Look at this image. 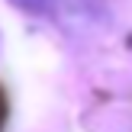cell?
<instances>
[{
  "label": "cell",
  "instance_id": "1",
  "mask_svg": "<svg viewBox=\"0 0 132 132\" xmlns=\"http://www.w3.org/2000/svg\"><path fill=\"white\" fill-rule=\"evenodd\" d=\"M10 3L19 6V10H26V13H48L55 6V0H10Z\"/></svg>",
  "mask_w": 132,
  "mask_h": 132
},
{
  "label": "cell",
  "instance_id": "2",
  "mask_svg": "<svg viewBox=\"0 0 132 132\" xmlns=\"http://www.w3.org/2000/svg\"><path fill=\"white\" fill-rule=\"evenodd\" d=\"M3 116H6V103H3V94H0V126H3Z\"/></svg>",
  "mask_w": 132,
  "mask_h": 132
}]
</instances>
